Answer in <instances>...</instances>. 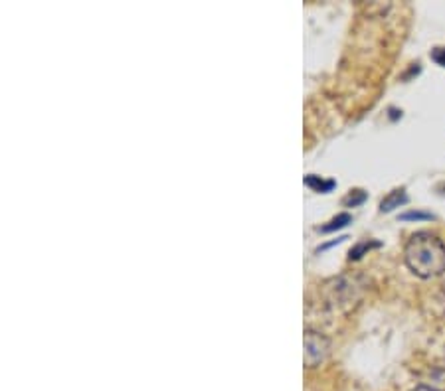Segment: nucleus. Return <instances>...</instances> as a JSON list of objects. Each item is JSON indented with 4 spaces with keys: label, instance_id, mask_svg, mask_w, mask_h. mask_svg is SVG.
Here are the masks:
<instances>
[{
    "label": "nucleus",
    "instance_id": "1",
    "mask_svg": "<svg viewBox=\"0 0 445 391\" xmlns=\"http://www.w3.org/2000/svg\"><path fill=\"white\" fill-rule=\"evenodd\" d=\"M404 261L411 273L420 279H434L445 273V243L430 233H414L404 247Z\"/></svg>",
    "mask_w": 445,
    "mask_h": 391
},
{
    "label": "nucleus",
    "instance_id": "2",
    "mask_svg": "<svg viewBox=\"0 0 445 391\" xmlns=\"http://www.w3.org/2000/svg\"><path fill=\"white\" fill-rule=\"evenodd\" d=\"M328 350H330V342L327 336L315 332V330L305 332V366L307 368L321 366L327 360Z\"/></svg>",
    "mask_w": 445,
    "mask_h": 391
},
{
    "label": "nucleus",
    "instance_id": "3",
    "mask_svg": "<svg viewBox=\"0 0 445 391\" xmlns=\"http://www.w3.org/2000/svg\"><path fill=\"white\" fill-rule=\"evenodd\" d=\"M358 285H354L352 279L346 276H339L335 281L328 283V290H330V302L337 307H344V311H349L356 300L360 299V290Z\"/></svg>",
    "mask_w": 445,
    "mask_h": 391
},
{
    "label": "nucleus",
    "instance_id": "4",
    "mask_svg": "<svg viewBox=\"0 0 445 391\" xmlns=\"http://www.w3.org/2000/svg\"><path fill=\"white\" fill-rule=\"evenodd\" d=\"M408 202V196L404 190H394V192H390V194L380 202V212H392V209H396V207L404 206Z\"/></svg>",
    "mask_w": 445,
    "mask_h": 391
},
{
    "label": "nucleus",
    "instance_id": "5",
    "mask_svg": "<svg viewBox=\"0 0 445 391\" xmlns=\"http://www.w3.org/2000/svg\"><path fill=\"white\" fill-rule=\"evenodd\" d=\"M422 385H428L435 391H445V368L430 369L423 378Z\"/></svg>",
    "mask_w": 445,
    "mask_h": 391
},
{
    "label": "nucleus",
    "instance_id": "6",
    "mask_svg": "<svg viewBox=\"0 0 445 391\" xmlns=\"http://www.w3.org/2000/svg\"><path fill=\"white\" fill-rule=\"evenodd\" d=\"M305 184L309 186V188H313V190H316V192H330L335 186H337V182L335 180H323L321 176H307L305 178Z\"/></svg>",
    "mask_w": 445,
    "mask_h": 391
},
{
    "label": "nucleus",
    "instance_id": "7",
    "mask_svg": "<svg viewBox=\"0 0 445 391\" xmlns=\"http://www.w3.org/2000/svg\"><path fill=\"white\" fill-rule=\"evenodd\" d=\"M351 221H352V218L349 216V214H339L337 218L330 219L327 226H323V228H321V231H323V233H330V231H337V230H340V228H344V226H349Z\"/></svg>",
    "mask_w": 445,
    "mask_h": 391
},
{
    "label": "nucleus",
    "instance_id": "8",
    "mask_svg": "<svg viewBox=\"0 0 445 391\" xmlns=\"http://www.w3.org/2000/svg\"><path fill=\"white\" fill-rule=\"evenodd\" d=\"M376 247H380V242H360L356 243L354 247L351 249V261H356V259H360L366 251H370V249H376Z\"/></svg>",
    "mask_w": 445,
    "mask_h": 391
},
{
    "label": "nucleus",
    "instance_id": "9",
    "mask_svg": "<svg viewBox=\"0 0 445 391\" xmlns=\"http://www.w3.org/2000/svg\"><path fill=\"white\" fill-rule=\"evenodd\" d=\"M364 200H366V192H363V190H352L351 194L344 198V206L356 207L364 204Z\"/></svg>",
    "mask_w": 445,
    "mask_h": 391
},
{
    "label": "nucleus",
    "instance_id": "10",
    "mask_svg": "<svg viewBox=\"0 0 445 391\" xmlns=\"http://www.w3.org/2000/svg\"><path fill=\"white\" fill-rule=\"evenodd\" d=\"M400 219H404V221H408V219H432V214H425V212H406V214H402Z\"/></svg>",
    "mask_w": 445,
    "mask_h": 391
},
{
    "label": "nucleus",
    "instance_id": "11",
    "mask_svg": "<svg viewBox=\"0 0 445 391\" xmlns=\"http://www.w3.org/2000/svg\"><path fill=\"white\" fill-rule=\"evenodd\" d=\"M432 59H434L437 66L445 68V47H434L432 50Z\"/></svg>",
    "mask_w": 445,
    "mask_h": 391
},
{
    "label": "nucleus",
    "instance_id": "12",
    "mask_svg": "<svg viewBox=\"0 0 445 391\" xmlns=\"http://www.w3.org/2000/svg\"><path fill=\"white\" fill-rule=\"evenodd\" d=\"M411 391H435V390H432V388H428V385H418L416 390H411Z\"/></svg>",
    "mask_w": 445,
    "mask_h": 391
}]
</instances>
